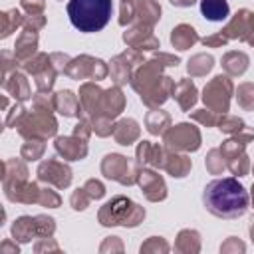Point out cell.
<instances>
[{
	"label": "cell",
	"mask_w": 254,
	"mask_h": 254,
	"mask_svg": "<svg viewBox=\"0 0 254 254\" xmlns=\"http://www.w3.org/2000/svg\"><path fill=\"white\" fill-rule=\"evenodd\" d=\"M248 190L234 177L210 181L202 190L204 208L218 218H238L248 210Z\"/></svg>",
	"instance_id": "1"
},
{
	"label": "cell",
	"mask_w": 254,
	"mask_h": 254,
	"mask_svg": "<svg viewBox=\"0 0 254 254\" xmlns=\"http://www.w3.org/2000/svg\"><path fill=\"white\" fill-rule=\"evenodd\" d=\"M65 10L75 30L93 34L109 24L113 14V4L111 0H69Z\"/></svg>",
	"instance_id": "2"
},
{
	"label": "cell",
	"mask_w": 254,
	"mask_h": 254,
	"mask_svg": "<svg viewBox=\"0 0 254 254\" xmlns=\"http://www.w3.org/2000/svg\"><path fill=\"white\" fill-rule=\"evenodd\" d=\"M200 12L210 22H224L230 14L226 0H200Z\"/></svg>",
	"instance_id": "3"
}]
</instances>
